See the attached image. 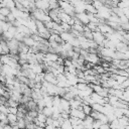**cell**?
I'll return each mask as SVG.
<instances>
[{
	"instance_id": "obj_5",
	"label": "cell",
	"mask_w": 129,
	"mask_h": 129,
	"mask_svg": "<svg viewBox=\"0 0 129 129\" xmlns=\"http://www.w3.org/2000/svg\"><path fill=\"white\" fill-rule=\"evenodd\" d=\"M59 108L61 109V111H66V112H68V113H70V111H71V103H70V101L69 100H67L66 98H63V97H61V100H60V106H59Z\"/></svg>"
},
{
	"instance_id": "obj_15",
	"label": "cell",
	"mask_w": 129,
	"mask_h": 129,
	"mask_svg": "<svg viewBox=\"0 0 129 129\" xmlns=\"http://www.w3.org/2000/svg\"><path fill=\"white\" fill-rule=\"evenodd\" d=\"M60 128H73V124H72L70 118H69V119H66V120L63 121V123L61 124V127H60Z\"/></svg>"
},
{
	"instance_id": "obj_3",
	"label": "cell",
	"mask_w": 129,
	"mask_h": 129,
	"mask_svg": "<svg viewBox=\"0 0 129 129\" xmlns=\"http://www.w3.org/2000/svg\"><path fill=\"white\" fill-rule=\"evenodd\" d=\"M75 17L78 18L84 25H87V24L90 22L89 15H88V12H87V11H85V12H81V13H76V14H75Z\"/></svg>"
},
{
	"instance_id": "obj_2",
	"label": "cell",
	"mask_w": 129,
	"mask_h": 129,
	"mask_svg": "<svg viewBox=\"0 0 129 129\" xmlns=\"http://www.w3.org/2000/svg\"><path fill=\"white\" fill-rule=\"evenodd\" d=\"M106 39V36L104 33H102L100 30H95L93 31V40L97 42L98 45L104 46V41Z\"/></svg>"
},
{
	"instance_id": "obj_20",
	"label": "cell",
	"mask_w": 129,
	"mask_h": 129,
	"mask_svg": "<svg viewBox=\"0 0 129 129\" xmlns=\"http://www.w3.org/2000/svg\"><path fill=\"white\" fill-rule=\"evenodd\" d=\"M103 124V122L99 119H95L94 122H93V128H100L101 125Z\"/></svg>"
},
{
	"instance_id": "obj_22",
	"label": "cell",
	"mask_w": 129,
	"mask_h": 129,
	"mask_svg": "<svg viewBox=\"0 0 129 129\" xmlns=\"http://www.w3.org/2000/svg\"><path fill=\"white\" fill-rule=\"evenodd\" d=\"M122 86L125 88V89H127V88H129V78L127 79V80H125L123 83H122Z\"/></svg>"
},
{
	"instance_id": "obj_17",
	"label": "cell",
	"mask_w": 129,
	"mask_h": 129,
	"mask_svg": "<svg viewBox=\"0 0 129 129\" xmlns=\"http://www.w3.org/2000/svg\"><path fill=\"white\" fill-rule=\"evenodd\" d=\"M98 24L99 23H95V22H89L87 24V26L92 30V31H95V30H98Z\"/></svg>"
},
{
	"instance_id": "obj_9",
	"label": "cell",
	"mask_w": 129,
	"mask_h": 129,
	"mask_svg": "<svg viewBox=\"0 0 129 129\" xmlns=\"http://www.w3.org/2000/svg\"><path fill=\"white\" fill-rule=\"evenodd\" d=\"M23 42H24L26 45H28V46H33V45L35 44L36 40L32 37V35H26V36L24 37V39H23Z\"/></svg>"
},
{
	"instance_id": "obj_12",
	"label": "cell",
	"mask_w": 129,
	"mask_h": 129,
	"mask_svg": "<svg viewBox=\"0 0 129 129\" xmlns=\"http://www.w3.org/2000/svg\"><path fill=\"white\" fill-rule=\"evenodd\" d=\"M82 110L85 112L86 115H90L92 113V111H93V107L90 104H83L82 105Z\"/></svg>"
},
{
	"instance_id": "obj_24",
	"label": "cell",
	"mask_w": 129,
	"mask_h": 129,
	"mask_svg": "<svg viewBox=\"0 0 129 129\" xmlns=\"http://www.w3.org/2000/svg\"><path fill=\"white\" fill-rule=\"evenodd\" d=\"M44 1H46V2H49V0H44Z\"/></svg>"
},
{
	"instance_id": "obj_23",
	"label": "cell",
	"mask_w": 129,
	"mask_h": 129,
	"mask_svg": "<svg viewBox=\"0 0 129 129\" xmlns=\"http://www.w3.org/2000/svg\"><path fill=\"white\" fill-rule=\"evenodd\" d=\"M127 67H128V68H129V59H128V60H127Z\"/></svg>"
},
{
	"instance_id": "obj_14",
	"label": "cell",
	"mask_w": 129,
	"mask_h": 129,
	"mask_svg": "<svg viewBox=\"0 0 129 129\" xmlns=\"http://www.w3.org/2000/svg\"><path fill=\"white\" fill-rule=\"evenodd\" d=\"M9 13H11V9H10L9 7H7V6H4V7H1V8H0V14L7 16Z\"/></svg>"
},
{
	"instance_id": "obj_7",
	"label": "cell",
	"mask_w": 129,
	"mask_h": 129,
	"mask_svg": "<svg viewBox=\"0 0 129 129\" xmlns=\"http://www.w3.org/2000/svg\"><path fill=\"white\" fill-rule=\"evenodd\" d=\"M0 51H1V54H8V53H10V48H9L8 43H7V41L5 39H2V41H1Z\"/></svg>"
},
{
	"instance_id": "obj_25",
	"label": "cell",
	"mask_w": 129,
	"mask_h": 129,
	"mask_svg": "<svg viewBox=\"0 0 129 129\" xmlns=\"http://www.w3.org/2000/svg\"><path fill=\"white\" fill-rule=\"evenodd\" d=\"M58 1H59V0H58Z\"/></svg>"
},
{
	"instance_id": "obj_4",
	"label": "cell",
	"mask_w": 129,
	"mask_h": 129,
	"mask_svg": "<svg viewBox=\"0 0 129 129\" xmlns=\"http://www.w3.org/2000/svg\"><path fill=\"white\" fill-rule=\"evenodd\" d=\"M70 115L71 116H74V117H78V118H81V119H85L86 118V114H85V112L82 110V109H74V108H72L71 109V111H70Z\"/></svg>"
},
{
	"instance_id": "obj_19",
	"label": "cell",
	"mask_w": 129,
	"mask_h": 129,
	"mask_svg": "<svg viewBox=\"0 0 129 129\" xmlns=\"http://www.w3.org/2000/svg\"><path fill=\"white\" fill-rule=\"evenodd\" d=\"M17 124H18L19 128H24V127H26V121H25L24 118H18Z\"/></svg>"
},
{
	"instance_id": "obj_16",
	"label": "cell",
	"mask_w": 129,
	"mask_h": 129,
	"mask_svg": "<svg viewBox=\"0 0 129 129\" xmlns=\"http://www.w3.org/2000/svg\"><path fill=\"white\" fill-rule=\"evenodd\" d=\"M60 26L63 29V31H70L72 29V25H70L68 22H60Z\"/></svg>"
},
{
	"instance_id": "obj_18",
	"label": "cell",
	"mask_w": 129,
	"mask_h": 129,
	"mask_svg": "<svg viewBox=\"0 0 129 129\" xmlns=\"http://www.w3.org/2000/svg\"><path fill=\"white\" fill-rule=\"evenodd\" d=\"M14 37L18 40V41H23V39H24V37H25V35L23 34V33H21V32H19V31H17L16 33H15V35H14Z\"/></svg>"
},
{
	"instance_id": "obj_8",
	"label": "cell",
	"mask_w": 129,
	"mask_h": 129,
	"mask_svg": "<svg viewBox=\"0 0 129 129\" xmlns=\"http://www.w3.org/2000/svg\"><path fill=\"white\" fill-rule=\"evenodd\" d=\"M94 118L91 115H87L86 118L84 119V127L85 128H93V122H94Z\"/></svg>"
},
{
	"instance_id": "obj_6",
	"label": "cell",
	"mask_w": 129,
	"mask_h": 129,
	"mask_svg": "<svg viewBox=\"0 0 129 129\" xmlns=\"http://www.w3.org/2000/svg\"><path fill=\"white\" fill-rule=\"evenodd\" d=\"M59 57V54L57 52H51L48 51L47 53H45V61L47 60H51V61H56Z\"/></svg>"
},
{
	"instance_id": "obj_21",
	"label": "cell",
	"mask_w": 129,
	"mask_h": 129,
	"mask_svg": "<svg viewBox=\"0 0 129 129\" xmlns=\"http://www.w3.org/2000/svg\"><path fill=\"white\" fill-rule=\"evenodd\" d=\"M9 111H10V113L17 114L18 113V107H9Z\"/></svg>"
},
{
	"instance_id": "obj_11",
	"label": "cell",
	"mask_w": 129,
	"mask_h": 129,
	"mask_svg": "<svg viewBox=\"0 0 129 129\" xmlns=\"http://www.w3.org/2000/svg\"><path fill=\"white\" fill-rule=\"evenodd\" d=\"M86 11H87L88 13H94V14H97V13H98V9H97L92 3L86 4Z\"/></svg>"
},
{
	"instance_id": "obj_13",
	"label": "cell",
	"mask_w": 129,
	"mask_h": 129,
	"mask_svg": "<svg viewBox=\"0 0 129 129\" xmlns=\"http://www.w3.org/2000/svg\"><path fill=\"white\" fill-rule=\"evenodd\" d=\"M42 112H43L47 117L52 116V114H53V106H52V107H47V106H45V107L42 109Z\"/></svg>"
},
{
	"instance_id": "obj_1",
	"label": "cell",
	"mask_w": 129,
	"mask_h": 129,
	"mask_svg": "<svg viewBox=\"0 0 129 129\" xmlns=\"http://www.w3.org/2000/svg\"><path fill=\"white\" fill-rule=\"evenodd\" d=\"M59 7L61 8L62 11L71 14L72 16H75V14H76V12H75V6L72 3L68 2V1H64V0H59Z\"/></svg>"
},
{
	"instance_id": "obj_10",
	"label": "cell",
	"mask_w": 129,
	"mask_h": 129,
	"mask_svg": "<svg viewBox=\"0 0 129 129\" xmlns=\"http://www.w3.org/2000/svg\"><path fill=\"white\" fill-rule=\"evenodd\" d=\"M26 107L28 110H37V102L31 99L26 103Z\"/></svg>"
}]
</instances>
